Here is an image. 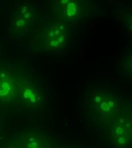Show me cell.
I'll list each match as a JSON object with an SVG mask.
<instances>
[]
</instances>
